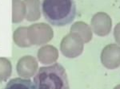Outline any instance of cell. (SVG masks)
<instances>
[{
  "instance_id": "1",
  "label": "cell",
  "mask_w": 120,
  "mask_h": 89,
  "mask_svg": "<svg viewBox=\"0 0 120 89\" xmlns=\"http://www.w3.org/2000/svg\"><path fill=\"white\" fill-rule=\"evenodd\" d=\"M42 13L52 26H65L75 18L76 6L74 0H42Z\"/></svg>"
},
{
  "instance_id": "2",
  "label": "cell",
  "mask_w": 120,
  "mask_h": 89,
  "mask_svg": "<svg viewBox=\"0 0 120 89\" xmlns=\"http://www.w3.org/2000/svg\"><path fill=\"white\" fill-rule=\"evenodd\" d=\"M33 82L35 89H70L66 69L59 63L38 68Z\"/></svg>"
},
{
  "instance_id": "3",
  "label": "cell",
  "mask_w": 120,
  "mask_h": 89,
  "mask_svg": "<svg viewBox=\"0 0 120 89\" xmlns=\"http://www.w3.org/2000/svg\"><path fill=\"white\" fill-rule=\"evenodd\" d=\"M27 36L31 45L42 46L54 38L52 27L45 22H37L27 27Z\"/></svg>"
},
{
  "instance_id": "4",
  "label": "cell",
  "mask_w": 120,
  "mask_h": 89,
  "mask_svg": "<svg viewBox=\"0 0 120 89\" xmlns=\"http://www.w3.org/2000/svg\"><path fill=\"white\" fill-rule=\"evenodd\" d=\"M84 42L77 34L70 32L60 43V52L65 57L73 59L79 57L84 49Z\"/></svg>"
},
{
  "instance_id": "5",
  "label": "cell",
  "mask_w": 120,
  "mask_h": 89,
  "mask_svg": "<svg viewBox=\"0 0 120 89\" xmlns=\"http://www.w3.org/2000/svg\"><path fill=\"white\" fill-rule=\"evenodd\" d=\"M90 28L93 34L98 37L107 36L112 30V19L105 12H98L93 15L90 21Z\"/></svg>"
},
{
  "instance_id": "6",
  "label": "cell",
  "mask_w": 120,
  "mask_h": 89,
  "mask_svg": "<svg viewBox=\"0 0 120 89\" xmlns=\"http://www.w3.org/2000/svg\"><path fill=\"white\" fill-rule=\"evenodd\" d=\"M101 63L106 68L113 70L120 66V45L110 44L102 49L100 55Z\"/></svg>"
},
{
  "instance_id": "7",
  "label": "cell",
  "mask_w": 120,
  "mask_h": 89,
  "mask_svg": "<svg viewBox=\"0 0 120 89\" xmlns=\"http://www.w3.org/2000/svg\"><path fill=\"white\" fill-rule=\"evenodd\" d=\"M38 62L34 57L26 55L21 57L16 65V71L19 76L23 79H30L38 72Z\"/></svg>"
},
{
  "instance_id": "8",
  "label": "cell",
  "mask_w": 120,
  "mask_h": 89,
  "mask_svg": "<svg viewBox=\"0 0 120 89\" xmlns=\"http://www.w3.org/2000/svg\"><path fill=\"white\" fill-rule=\"evenodd\" d=\"M59 50L51 44H44L41 46L37 53L38 61L45 65H51L56 63L59 59Z\"/></svg>"
},
{
  "instance_id": "9",
  "label": "cell",
  "mask_w": 120,
  "mask_h": 89,
  "mask_svg": "<svg viewBox=\"0 0 120 89\" xmlns=\"http://www.w3.org/2000/svg\"><path fill=\"white\" fill-rule=\"evenodd\" d=\"M26 8V20L34 22L39 20L41 18L42 4L40 0H23Z\"/></svg>"
},
{
  "instance_id": "10",
  "label": "cell",
  "mask_w": 120,
  "mask_h": 89,
  "mask_svg": "<svg viewBox=\"0 0 120 89\" xmlns=\"http://www.w3.org/2000/svg\"><path fill=\"white\" fill-rule=\"evenodd\" d=\"M70 32L77 34L84 43H88L93 38V32L90 26L84 22H76L71 26Z\"/></svg>"
},
{
  "instance_id": "11",
  "label": "cell",
  "mask_w": 120,
  "mask_h": 89,
  "mask_svg": "<svg viewBox=\"0 0 120 89\" xmlns=\"http://www.w3.org/2000/svg\"><path fill=\"white\" fill-rule=\"evenodd\" d=\"M26 8L23 0H12V22L20 23L26 18Z\"/></svg>"
},
{
  "instance_id": "12",
  "label": "cell",
  "mask_w": 120,
  "mask_h": 89,
  "mask_svg": "<svg viewBox=\"0 0 120 89\" xmlns=\"http://www.w3.org/2000/svg\"><path fill=\"white\" fill-rule=\"evenodd\" d=\"M13 41L20 48H28L31 46L27 36V27L19 26L13 33Z\"/></svg>"
},
{
  "instance_id": "13",
  "label": "cell",
  "mask_w": 120,
  "mask_h": 89,
  "mask_svg": "<svg viewBox=\"0 0 120 89\" xmlns=\"http://www.w3.org/2000/svg\"><path fill=\"white\" fill-rule=\"evenodd\" d=\"M4 89H35V86L30 79L18 77L9 80Z\"/></svg>"
},
{
  "instance_id": "14",
  "label": "cell",
  "mask_w": 120,
  "mask_h": 89,
  "mask_svg": "<svg viewBox=\"0 0 120 89\" xmlns=\"http://www.w3.org/2000/svg\"><path fill=\"white\" fill-rule=\"evenodd\" d=\"M12 73V65L9 59L0 57V82L7 81Z\"/></svg>"
},
{
  "instance_id": "15",
  "label": "cell",
  "mask_w": 120,
  "mask_h": 89,
  "mask_svg": "<svg viewBox=\"0 0 120 89\" xmlns=\"http://www.w3.org/2000/svg\"><path fill=\"white\" fill-rule=\"evenodd\" d=\"M114 38L119 45H120V22L117 23L114 28Z\"/></svg>"
},
{
  "instance_id": "16",
  "label": "cell",
  "mask_w": 120,
  "mask_h": 89,
  "mask_svg": "<svg viewBox=\"0 0 120 89\" xmlns=\"http://www.w3.org/2000/svg\"><path fill=\"white\" fill-rule=\"evenodd\" d=\"M114 89H120V84L117 85V86H115V88H114Z\"/></svg>"
}]
</instances>
